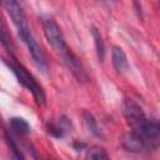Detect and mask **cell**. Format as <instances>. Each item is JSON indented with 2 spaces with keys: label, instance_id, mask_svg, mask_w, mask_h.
<instances>
[{
  "label": "cell",
  "instance_id": "obj_1",
  "mask_svg": "<svg viewBox=\"0 0 160 160\" xmlns=\"http://www.w3.org/2000/svg\"><path fill=\"white\" fill-rule=\"evenodd\" d=\"M4 61H5V64L11 69V71H12L14 75L16 76L18 81L32 94L35 101H36L39 105L45 104V99H46V98H45V92H44L42 88L38 84V81L35 80V78H34L21 64H19V62H12V61L9 62V61H6V60H4Z\"/></svg>",
  "mask_w": 160,
  "mask_h": 160
},
{
  "label": "cell",
  "instance_id": "obj_2",
  "mask_svg": "<svg viewBox=\"0 0 160 160\" xmlns=\"http://www.w3.org/2000/svg\"><path fill=\"white\" fill-rule=\"evenodd\" d=\"M42 29H44L45 39L58 54L62 55L69 50L64 34L54 19H45L42 21Z\"/></svg>",
  "mask_w": 160,
  "mask_h": 160
},
{
  "label": "cell",
  "instance_id": "obj_3",
  "mask_svg": "<svg viewBox=\"0 0 160 160\" xmlns=\"http://www.w3.org/2000/svg\"><path fill=\"white\" fill-rule=\"evenodd\" d=\"M136 134L141 138L145 149L156 150L160 146V122L158 120L148 119Z\"/></svg>",
  "mask_w": 160,
  "mask_h": 160
},
{
  "label": "cell",
  "instance_id": "obj_4",
  "mask_svg": "<svg viewBox=\"0 0 160 160\" xmlns=\"http://www.w3.org/2000/svg\"><path fill=\"white\" fill-rule=\"evenodd\" d=\"M124 115L126 119V122L129 124V126L131 128L132 131L138 132L142 125L145 124V121L148 120L141 106L132 99H126L124 102Z\"/></svg>",
  "mask_w": 160,
  "mask_h": 160
},
{
  "label": "cell",
  "instance_id": "obj_5",
  "mask_svg": "<svg viewBox=\"0 0 160 160\" xmlns=\"http://www.w3.org/2000/svg\"><path fill=\"white\" fill-rule=\"evenodd\" d=\"M20 39L26 44L28 49H29V52L31 54L35 64L42 70L45 71L48 69V58H46V54L44 52V50L41 49V46L38 44V41L35 40V38L32 36L31 31L28 30L26 32H21L19 34Z\"/></svg>",
  "mask_w": 160,
  "mask_h": 160
},
{
  "label": "cell",
  "instance_id": "obj_6",
  "mask_svg": "<svg viewBox=\"0 0 160 160\" xmlns=\"http://www.w3.org/2000/svg\"><path fill=\"white\" fill-rule=\"evenodd\" d=\"M2 5H4L6 12L9 14V16L11 18L14 25L16 26L18 32H21V31H25V30L29 29L25 12H24L21 5L18 1H15V0H6V1L2 2Z\"/></svg>",
  "mask_w": 160,
  "mask_h": 160
},
{
  "label": "cell",
  "instance_id": "obj_7",
  "mask_svg": "<svg viewBox=\"0 0 160 160\" xmlns=\"http://www.w3.org/2000/svg\"><path fill=\"white\" fill-rule=\"evenodd\" d=\"M64 64L66 65V68L69 69V71H71V74L79 80V81H86L88 80V72L84 68V65L81 64V61L79 60V58L71 51V49H69L65 54L61 55Z\"/></svg>",
  "mask_w": 160,
  "mask_h": 160
},
{
  "label": "cell",
  "instance_id": "obj_8",
  "mask_svg": "<svg viewBox=\"0 0 160 160\" xmlns=\"http://www.w3.org/2000/svg\"><path fill=\"white\" fill-rule=\"evenodd\" d=\"M120 144L125 150L131 151V152H139L142 149H145L141 138L132 130H130L129 132H125L120 138Z\"/></svg>",
  "mask_w": 160,
  "mask_h": 160
},
{
  "label": "cell",
  "instance_id": "obj_9",
  "mask_svg": "<svg viewBox=\"0 0 160 160\" xmlns=\"http://www.w3.org/2000/svg\"><path fill=\"white\" fill-rule=\"evenodd\" d=\"M111 59H112V65H114V68L116 69L118 72H126L130 69L128 56L120 46H112Z\"/></svg>",
  "mask_w": 160,
  "mask_h": 160
},
{
  "label": "cell",
  "instance_id": "obj_10",
  "mask_svg": "<svg viewBox=\"0 0 160 160\" xmlns=\"http://www.w3.org/2000/svg\"><path fill=\"white\" fill-rule=\"evenodd\" d=\"M70 125H71V122L69 121V119L65 116H61L58 121H49L46 125V129H48L49 134L60 139V138H64V135L68 131V129L70 128Z\"/></svg>",
  "mask_w": 160,
  "mask_h": 160
},
{
  "label": "cell",
  "instance_id": "obj_11",
  "mask_svg": "<svg viewBox=\"0 0 160 160\" xmlns=\"http://www.w3.org/2000/svg\"><path fill=\"white\" fill-rule=\"evenodd\" d=\"M9 124H10V128L19 135H26L30 132V125L22 118H12L10 119Z\"/></svg>",
  "mask_w": 160,
  "mask_h": 160
},
{
  "label": "cell",
  "instance_id": "obj_12",
  "mask_svg": "<svg viewBox=\"0 0 160 160\" xmlns=\"http://www.w3.org/2000/svg\"><path fill=\"white\" fill-rule=\"evenodd\" d=\"M85 160H111L106 150L101 146H91L86 151Z\"/></svg>",
  "mask_w": 160,
  "mask_h": 160
},
{
  "label": "cell",
  "instance_id": "obj_13",
  "mask_svg": "<svg viewBox=\"0 0 160 160\" xmlns=\"http://www.w3.org/2000/svg\"><path fill=\"white\" fill-rule=\"evenodd\" d=\"M4 138H5V141H6L8 146H9V150H10V154H11L12 160H26L25 156H24V154L20 151V149L16 145V142L14 141V139L10 136V134L6 130L4 131Z\"/></svg>",
  "mask_w": 160,
  "mask_h": 160
},
{
  "label": "cell",
  "instance_id": "obj_14",
  "mask_svg": "<svg viewBox=\"0 0 160 160\" xmlns=\"http://www.w3.org/2000/svg\"><path fill=\"white\" fill-rule=\"evenodd\" d=\"M91 35L94 38L98 58H99L100 61H102L104 60V55H105V44H104V40H102V36H101L100 31L96 28H91Z\"/></svg>",
  "mask_w": 160,
  "mask_h": 160
},
{
  "label": "cell",
  "instance_id": "obj_15",
  "mask_svg": "<svg viewBox=\"0 0 160 160\" xmlns=\"http://www.w3.org/2000/svg\"><path fill=\"white\" fill-rule=\"evenodd\" d=\"M82 116H84V120H85V124H86V126H88L89 131H91L95 136H99V138H100V136H102L101 130H100V128H99V125H98V122H96L95 118L92 116V114H91V112H89V111H84Z\"/></svg>",
  "mask_w": 160,
  "mask_h": 160
},
{
  "label": "cell",
  "instance_id": "obj_16",
  "mask_svg": "<svg viewBox=\"0 0 160 160\" xmlns=\"http://www.w3.org/2000/svg\"><path fill=\"white\" fill-rule=\"evenodd\" d=\"M1 44L4 45V48H6V49H8V51H9V52H12L14 46H12V42H11V39H10V35L8 34L6 28H5V24H4V22L1 24Z\"/></svg>",
  "mask_w": 160,
  "mask_h": 160
}]
</instances>
